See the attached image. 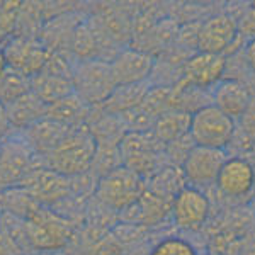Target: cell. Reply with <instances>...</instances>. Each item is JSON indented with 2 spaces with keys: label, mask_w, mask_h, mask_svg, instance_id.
<instances>
[{
  "label": "cell",
  "mask_w": 255,
  "mask_h": 255,
  "mask_svg": "<svg viewBox=\"0 0 255 255\" xmlns=\"http://www.w3.org/2000/svg\"><path fill=\"white\" fill-rule=\"evenodd\" d=\"M250 92L242 82L238 80H223L216 85L213 92V106L223 111L226 116L238 119L245 111L250 101Z\"/></svg>",
  "instance_id": "17"
},
{
  "label": "cell",
  "mask_w": 255,
  "mask_h": 255,
  "mask_svg": "<svg viewBox=\"0 0 255 255\" xmlns=\"http://www.w3.org/2000/svg\"><path fill=\"white\" fill-rule=\"evenodd\" d=\"M43 167V160L26 145L22 138L0 141V186L15 187L32 170Z\"/></svg>",
  "instance_id": "7"
},
{
  "label": "cell",
  "mask_w": 255,
  "mask_h": 255,
  "mask_svg": "<svg viewBox=\"0 0 255 255\" xmlns=\"http://www.w3.org/2000/svg\"><path fill=\"white\" fill-rule=\"evenodd\" d=\"M238 125H240V131L245 134V138L250 143H254L255 141V96L250 97L245 111L238 118Z\"/></svg>",
  "instance_id": "27"
},
{
  "label": "cell",
  "mask_w": 255,
  "mask_h": 255,
  "mask_svg": "<svg viewBox=\"0 0 255 255\" xmlns=\"http://www.w3.org/2000/svg\"><path fill=\"white\" fill-rule=\"evenodd\" d=\"M145 191L146 180L123 165L99 177L94 189L99 203L109 211L116 213H123L134 203H138Z\"/></svg>",
  "instance_id": "4"
},
{
  "label": "cell",
  "mask_w": 255,
  "mask_h": 255,
  "mask_svg": "<svg viewBox=\"0 0 255 255\" xmlns=\"http://www.w3.org/2000/svg\"><path fill=\"white\" fill-rule=\"evenodd\" d=\"M19 187H22L36 203L43 206H55L73 194V179L56 174L43 165L32 170Z\"/></svg>",
  "instance_id": "9"
},
{
  "label": "cell",
  "mask_w": 255,
  "mask_h": 255,
  "mask_svg": "<svg viewBox=\"0 0 255 255\" xmlns=\"http://www.w3.org/2000/svg\"><path fill=\"white\" fill-rule=\"evenodd\" d=\"M184 186H187V182L182 174V168L177 165H170V163L163 165L150 179H146L148 191L168 201H174L175 194Z\"/></svg>",
  "instance_id": "22"
},
{
  "label": "cell",
  "mask_w": 255,
  "mask_h": 255,
  "mask_svg": "<svg viewBox=\"0 0 255 255\" xmlns=\"http://www.w3.org/2000/svg\"><path fill=\"white\" fill-rule=\"evenodd\" d=\"M84 255H125V247L113 233L109 235H92L84 242Z\"/></svg>",
  "instance_id": "25"
},
{
  "label": "cell",
  "mask_w": 255,
  "mask_h": 255,
  "mask_svg": "<svg viewBox=\"0 0 255 255\" xmlns=\"http://www.w3.org/2000/svg\"><path fill=\"white\" fill-rule=\"evenodd\" d=\"M191 116L189 113L182 111H167L160 116L153 125V134L157 136L163 145L174 143L177 139L184 138L189 134L191 128Z\"/></svg>",
  "instance_id": "23"
},
{
  "label": "cell",
  "mask_w": 255,
  "mask_h": 255,
  "mask_svg": "<svg viewBox=\"0 0 255 255\" xmlns=\"http://www.w3.org/2000/svg\"><path fill=\"white\" fill-rule=\"evenodd\" d=\"M10 123H9V118H7V111H5V106L0 102V141H3L10 133Z\"/></svg>",
  "instance_id": "29"
},
{
  "label": "cell",
  "mask_w": 255,
  "mask_h": 255,
  "mask_svg": "<svg viewBox=\"0 0 255 255\" xmlns=\"http://www.w3.org/2000/svg\"><path fill=\"white\" fill-rule=\"evenodd\" d=\"M226 56L213 55V53L197 51L191 58L186 60L182 67V80L191 87L206 90L213 85H218L225 73Z\"/></svg>",
  "instance_id": "14"
},
{
  "label": "cell",
  "mask_w": 255,
  "mask_h": 255,
  "mask_svg": "<svg viewBox=\"0 0 255 255\" xmlns=\"http://www.w3.org/2000/svg\"><path fill=\"white\" fill-rule=\"evenodd\" d=\"M245 56H247V61H249V67L252 68V72L255 73V38L250 39L249 44H247Z\"/></svg>",
  "instance_id": "30"
},
{
  "label": "cell",
  "mask_w": 255,
  "mask_h": 255,
  "mask_svg": "<svg viewBox=\"0 0 255 255\" xmlns=\"http://www.w3.org/2000/svg\"><path fill=\"white\" fill-rule=\"evenodd\" d=\"M238 34L249 36L250 39L255 38V10L252 7H249V10H247V14L244 15L242 22L238 24Z\"/></svg>",
  "instance_id": "28"
},
{
  "label": "cell",
  "mask_w": 255,
  "mask_h": 255,
  "mask_svg": "<svg viewBox=\"0 0 255 255\" xmlns=\"http://www.w3.org/2000/svg\"><path fill=\"white\" fill-rule=\"evenodd\" d=\"M2 51L5 56L7 70L19 73L26 79H31L43 72L51 56V49L46 44L27 38H15L9 41L2 48Z\"/></svg>",
  "instance_id": "8"
},
{
  "label": "cell",
  "mask_w": 255,
  "mask_h": 255,
  "mask_svg": "<svg viewBox=\"0 0 255 255\" xmlns=\"http://www.w3.org/2000/svg\"><path fill=\"white\" fill-rule=\"evenodd\" d=\"M109 68L116 87L143 84L153 73L155 58L151 53L141 49H125L109 61Z\"/></svg>",
  "instance_id": "13"
},
{
  "label": "cell",
  "mask_w": 255,
  "mask_h": 255,
  "mask_svg": "<svg viewBox=\"0 0 255 255\" xmlns=\"http://www.w3.org/2000/svg\"><path fill=\"white\" fill-rule=\"evenodd\" d=\"M90 113H92V108L73 92L68 97L48 106L46 118L53 119L56 123H61V125L68 128H79L87 125Z\"/></svg>",
  "instance_id": "19"
},
{
  "label": "cell",
  "mask_w": 255,
  "mask_h": 255,
  "mask_svg": "<svg viewBox=\"0 0 255 255\" xmlns=\"http://www.w3.org/2000/svg\"><path fill=\"white\" fill-rule=\"evenodd\" d=\"M72 129L73 128H68L44 116L43 119L36 121L34 125H31L22 131V139L38 157L43 158L53 148L58 146L61 139L67 136Z\"/></svg>",
  "instance_id": "16"
},
{
  "label": "cell",
  "mask_w": 255,
  "mask_h": 255,
  "mask_svg": "<svg viewBox=\"0 0 255 255\" xmlns=\"http://www.w3.org/2000/svg\"><path fill=\"white\" fill-rule=\"evenodd\" d=\"M46 109H48L46 106H44L31 90L27 94H24V96H20L19 99H15L14 102L5 106L10 128L12 129H20V131H24L26 128L34 125L36 121L43 119L46 116Z\"/></svg>",
  "instance_id": "18"
},
{
  "label": "cell",
  "mask_w": 255,
  "mask_h": 255,
  "mask_svg": "<svg viewBox=\"0 0 255 255\" xmlns=\"http://www.w3.org/2000/svg\"><path fill=\"white\" fill-rule=\"evenodd\" d=\"M250 7H252V9L255 10V2H252V3H250Z\"/></svg>",
  "instance_id": "33"
},
{
  "label": "cell",
  "mask_w": 255,
  "mask_h": 255,
  "mask_svg": "<svg viewBox=\"0 0 255 255\" xmlns=\"http://www.w3.org/2000/svg\"><path fill=\"white\" fill-rule=\"evenodd\" d=\"M119 157L123 167L146 180L163 167L165 145L153 131H128L119 143Z\"/></svg>",
  "instance_id": "3"
},
{
  "label": "cell",
  "mask_w": 255,
  "mask_h": 255,
  "mask_svg": "<svg viewBox=\"0 0 255 255\" xmlns=\"http://www.w3.org/2000/svg\"><path fill=\"white\" fill-rule=\"evenodd\" d=\"M29 85H31V92L34 94L46 108L75 92L70 79L53 75V73H46V72H41L38 75L31 77Z\"/></svg>",
  "instance_id": "20"
},
{
  "label": "cell",
  "mask_w": 255,
  "mask_h": 255,
  "mask_svg": "<svg viewBox=\"0 0 255 255\" xmlns=\"http://www.w3.org/2000/svg\"><path fill=\"white\" fill-rule=\"evenodd\" d=\"M208 255H225V254H218V252H213V254H208Z\"/></svg>",
  "instance_id": "32"
},
{
  "label": "cell",
  "mask_w": 255,
  "mask_h": 255,
  "mask_svg": "<svg viewBox=\"0 0 255 255\" xmlns=\"http://www.w3.org/2000/svg\"><path fill=\"white\" fill-rule=\"evenodd\" d=\"M211 204L201 189L184 186L172 201L170 216L175 226L182 230H196L208 221Z\"/></svg>",
  "instance_id": "12"
},
{
  "label": "cell",
  "mask_w": 255,
  "mask_h": 255,
  "mask_svg": "<svg viewBox=\"0 0 255 255\" xmlns=\"http://www.w3.org/2000/svg\"><path fill=\"white\" fill-rule=\"evenodd\" d=\"M226 158L228 157H226L225 150L192 146V150L189 151L182 167H180L187 186L199 189L216 184L218 174H220Z\"/></svg>",
  "instance_id": "10"
},
{
  "label": "cell",
  "mask_w": 255,
  "mask_h": 255,
  "mask_svg": "<svg viewBox=\"0 0 255 255\" xmlns=\"http://www.w3.org/2000/svg\"><path fill=\"white\" fill-rule=\"evenodd\" d=\"M237 131L235 119L226 116L216 106L209 104L196 111L191 116L189 136L196 146L225 150L232 145Z\"/></svg>",
  "instance_id": "5"
},
{
  "label": "cell",
  "mask_w": 255,
  "mask_h": 255,
  "mask_svg": "<svg viewBox=\"0 0 255 255\" xmlns=\"http://www.w3.org/2000/svg\"><path fill=\"white\" fill-rule=\"evenodd\" d=\"M5 70H7V63H5V56H3V51H2V48H0V77L5 73Z\"/></svg>",
  "instance_id": "31"
},
{
  "label": "cell",
  "mask_w": 255,
  "mask_h": 255,
  "mask_svg": "<svg viewBox=\"0 0 255 255\" xmlns=\"http://www.w3.org/2000/svg\"><path fill=\"white\" fill-rule=\"evenodd\" d=\"M151 85L148 82L143 84H133V85H118L111 92V96L106 99L102 106H99L106 114H114V116H121L128 111L138 108L143 102V99L148 94Z\"/></svg>",
  "instance_id": "21"
},
{
  "label": "cell",
  "mask_w": 255,
  "mask_h": 255,
  "mask_svg": "<svg viewBox=\"0 0 255 255\" xmlns=\"http://www.w3.org/2000/svg\"><path fill=\"white\" fill-rule=\"evenodd\" d=\"M29 90H31L29 79L19 75V73L5 70V73L0 77V102L3 106L14 102L15 99L27 94Z\"/></svg>",
  "instance_id": "24"
},
{
  "label": "cell",
  "mask_w": 255,
  "mask_h": 255,
  "mask_svg": "<svg viewBox=\"0 0 255 255\" xmlns=\"http://www.w3.org/2000/svg\"><path fill=\"white\" fill-rule=\"evenodd\" d=\"M73 90L90 108H99L106 102L116 87L111 75L109 61L104 60H80L72 75Z\"/></svg>",
  "instance_id": "6"
},
{
  "label": "cell",
  "mask_w": 255,
  "mask_h": 255,
  "mask_svg": "<svg viewBox=\"0 0 255 255\" xmlns=\"http://www.w3.org/2000/svg\"><path fill=\"white\" fill-rule=\"evenodd\" d=\"M237 39H240L237 20L228 14L215 15L199 26L197 51L225 56L226 53L233 51V44H237Z\"/></svg>",
  "instance_id": "11"
},
{
  "label": "cell",
  "mask_w": 255,
  "mask_h": 255,
  "mask_svg": "<svg viewBox=\"0 0 255 255\" xmlns=\"http://www.w3.org/2000/svg\"><path fill=\"white\" fill-rule=\"evenodd\" d=\"M216 186L228 197H244L255 186V168L242 157H228L218 174Z\"/></svg>",
  "instance_id": "15"
},
{
  "label": "cell",
  "mask_w": 255,
  "mask_h": 255,
  "mask_svg": "<svg viewBox=\"0 0 255 255\" xmlns=\"http://www.w3.org/2000/svg\"><path fill=\"white\" fill-rule=\"evenodd\" d=\"M20 221L26 242L36 250H58L68 247L72 240V226L67 218L39 203Z\"/></svg>",
  "instance_id": "2"
},
{
  "label": "cell",
  "mask_w": 255,
  "mask_h": 255,
  "mask_svg": "<svg viewBox=\"0 0 255 255\" xmlns=\"http://www.w3.org/2000/svg\"><path fill=\"white\" fill-rule=\"evenodd\" d=\"M148 255H199L194 245L184 238L168 237L157 242Z\"/></svg>",
  "instance_id": "26"
},
{
  "label": "cell",
  "mask_w": 255,
  "mask_h": 255,
  "mask_svg": "<svg viewBox=\"0 0 255 255\" xmlns=\"http://www.w3.org/2000/svg\"><path fill=\"white\" fill-rule=\"evenodd\" d=\"M97 151V143L90 134L87 125L73 128L60 141V145L43 157V165L65 177L87 174L92 167Z\"/></svg>",
  "instance_id": "1"
}]
</instances>
